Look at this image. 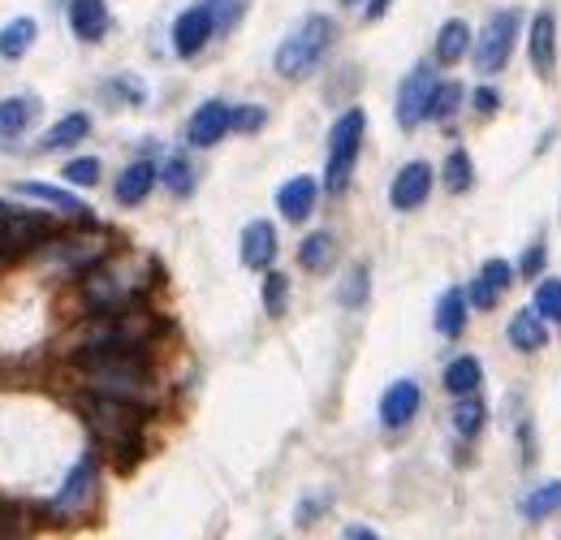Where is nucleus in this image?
Segmentation results:
<instances>
[{
  "instance_id": "1",
  "label": "nucleus",
  "mask_w": 561,
  "mask_h": 540,
  "mask_svg": "<svg viewBox=\"0 0 561 540\" xmlns=\"http://www.w3.org/2000/svg\"><path fill=\"white\" fill-rule=\"evenodd\" d=\"M147 286H151L147 260H100L83 277V299L100 316H121L134 308V299H143Z\"/></svg>"
},
{
  "instance_id": "2",
  "label": "nucleus",
  "mask_w": 561,
  "mask_h": 540,
  "mask_svg": "<svg viewBox=\"0 0 561 540\" xmlns=\"http://www.w3.org/2000/svg\"><path fill=\"white\" fill-rule=\"evenodd\" d=\"M333 39H337L333 17H325V13L303 17V22H298V26H294V31L281 39V48H277V57H272L277 74H281V79H290V83L312 79V74L320 70V61L329 57Z\"/></svg>"
},
{
  "instance_id": "3",
  "label": "nucleus",
  "mask_w": 561,
  "mask_h": 540,
  "mask_svg": "<svg viewBox=\"0 0 561 540\" xmlns=\"http://www.w3.org/2000/svg\"><path fill=\"white\" fill-rule=\"evenodd\" d=\"M83 420H87V429L96 432L105 445H112L117 458H121V445H134L143 424H147V407H143L138 398H121V394L96 389V394L83 398Z\"/></svg>"
},
{
  "instance_id": "4",
  "label": "nucleus",
  "mask_w": 561,
  "mask_h": 540,
  "mask_svg": "<svg viewBox=\"0 0 561 540\" xmlns=\"http://www.w3.org/2000/svg\"><path fill=\"white\" fill-rule=\"evenodd\" d=\"M363 130H367V112L363 108H345L329 130V160H325V191L341 195L354 178V160L363 152Z\"/></svg>"
},
{
  "instance_id": "5",
  "label": "nucleus",
  "mask_w": 561,
  "mask_h": 540,
  "mask_svg": "<svg viewBox=\"0 0 561 540\" xmlns=\"http://www.w3.org/2000/svg\"><path fill=\"white\" fill-rule=\"evenodd\" d=\"M57 233V225L44 213H26V208H0V264L31 255L39 242H48Z\"/></svg>"
},
{
  "instance_id": "6",
  "label": "nucleus",
  "mask_w": 561,
  "mask_h": 540,
  "mask_svg": "<svg viewBox=\"0 0 561 540\" xmlns=\"http://www.w3.org/2000/svg\"><path fill=\"white\" fill-rule=\"evenodd\" d=\"M519 22H523L519 9H501V13H492V17L484 22V31H479V39H475V65H479L484 74H497V70L510 65L514 39H519Z\"/></svg>"
},
{
  "instance_id": "7",
  "label": "nucleus",
  "mask_w": 561,
  "mask_h": 540,
  "mask_svg": "<svg viewBox=\"0 0 561 540\" xmlns=\"http://www.w3.org/2000/svg\"><path fill=\"white\" fill-rule=\"evenodd\" d=\"M105 255H109V238H105V233H87V229L65 233V238L52 233V238H48V251H44L48 268H57V273H87V268H96Z\"/></svg>"
},
{
  "instance_id": "8",
  "label": "nucleus",
  "mask_w": 561,
  "mask_h": 540,
  "mask_svg": "<svg viewBox=\"0 0 561 540\" xmlns=\"http://www.w3.org/2000/svg\"><path fill=\"white\" fill-rule=\"evenodd\" d=\"M212 31H221V26H217V9H212L208 0H204V4H191V9H182V13H178V22H173V52H178L182 61L199 57V52L208 48Z\"/></svg>"
},
{
  "instance_id": "9",
  "label": "nucleus",
  "mask_w": 561,
  "mask_h": 540,
  "mask_svg": "<svg viewBox=\"0 0 561 540\" xmlns=\"http://www.w3.org/2000/svg\"><path fill=\"white\" fill-rule=\"evenodd\" d=\"M432 96H437V74H432V65H415V70L402 79V87H398V125H402V130H415L419 121H428Z\"/></svg>"
},
{
  "instance_id": "10",
  "label": "nucleus",
  "mask_w": 561,
  "mask_h": 540,
  "mask_svg": "<svg viewBox=\"0 0 561 540\" xmlns=\"http://www.w3.org/2000/svg\"><path fill=\"white\" fill-rule=\"evenodd\" d=\"M229 130H233V108L224 100H204L186 121V143L191 147H217Z\"/></svg>"
},
{
  "instance_id": "11",
  "label": "nucleus",
  "mask_w": 561,
  "mask_h": 540,
  "mask_svg": "<svg viewBox=\"0 0 561 540\" xmlns=\"http://www.w3.org/2000/svg\"><path fill=\"white\" fill-rule=\"evenodd\" d=\"M428 195H432V165H428V160L402 165L398 178H393V187H389V204H393L398 213H415Z\"/></svg>"
},
{
  "instance_id": "12",
  "label": "nucleus",
  "mask_w": 561,
  "mask_h": 540,
  "mask_svg": "<svg viewBox=\"0 0 561 540\" xmlns=\"http://www.w3.org/2000/svg\"><path fill=\"white\" fill-rule=\"evenodd\" d=\"M527 52H532V70L540 79H553V70H558V17H553V9H540L532 17Z\"/></svg>"
},
{
  "instance_id": "13",
  "label": "nucleus",
  "mask_w": 561,
  "mask_h": 540,
  "mask_svg": "<svg viewBox=\"0 0 561 540\" xmlns=\"http://www.w3.org/2000/svg\"><path fill=\"white\" fill-rule=\"evenodd\" d=\"M419 403H424V389L415 381H393L380 398V424L389 432L406 429L415 416H419Z\"/></svg>"
},
{
  "instance_id": "14",
  "label": "nucleus",
  "mask_w": 561,
  "mask_h": 540,
  "mask_svg": "<svg viewBox=\"0 0 561 540\" xmlns=\"http://www.w3.org/2000/svg\"><path fill=\"white\" fill-rule=\"evenodd\" d=\"M96 480H100V471H96V458H92V454H83V458L74 463V471H70L65 489L57 493V511H65V515H78V511H87V506L96 502Z\"/></svg>"
},
{
  "instance_id": "15",
  "label": "nucleus",
  "mask_w": 561,
  "mask_h": 540,
  "mask_svg": "<svg viewBox=\"0 0 561 540\" xmlns=\"http://www.w3.org/2000/svg\"><path fill=\"white\" fill-rule=\"evenodd\" d=\"M316 200H320V182L307 178V173H298V178L281 182V191H277V213L285 216L290 225H303L307 216L316 213Z\"/></svg>"
},
{
  "instance_id": "16",
  "label": "nucleus",
  "mask_w": 561,
  "mask_h": 540,
  "mask_svg": "<svg viewBox=\"0 0 561 540\" xmlns=\"http://www.w3.org/2000/svg\"><path fill=\"white\" fill-rule=\"evenodd\" d=\"M156 178H160V169H156L151 160H130V165L117 173V204H121V208H138V204L151 195Z\"/></svg>"
},
{
  "instance_id": "17",
  "label": "nucleus",
  "mask_w": 561,
  "mask_h": 540,
  "mask_svg": "<svg viewBox=\"0 0 561 540\" xmlns=\"http://www.w3.org/2000/svg\"><path fill=\"white\" fill-rule=\"evenodd\" d=\"M272 260H277V229H272L268 220H251V225L242 229V268L259 273V268H268Z\"/></svg>"
},
{
  "instance_id": "18",
  "label": "nucleus",
  "mask_w": 561,
  "mask_h": 540,
  "mask_svg": "<svg viewBox=\"0 0 561 540\" xmlns=\"http://www.w3.org/2000/svg\"><path fill=\"white\" fill-rule=\"evenodd\" d=\"M109 4L105 0H70V31L83 44H100L109 35Z\"/></svg>"
},
{
  "instance_id": "19",
  "label": "nucleus",
  "mask_w": 561,
  "mask_h": 540,
  "mask_svg": "<svg viewBox=\"0 0 561 540\" xmlns=\"http://www.w3.org/2000/svg\"><path fill=\"white\" fill-rule=\"evenodd\" d=\"M545 316H540V312H536V308H532V312H514V316H510V328H505V333H510V346H514V350H527V355H532V350H545V346H549V328H545Z\"/></svg>"
},
{
  "instance_id": "20",
  "label": "nucleus",
  "mask_w": 561,
  "mask_h": 540,
  "mask_svg": "<svg viewBox=\"0 0 561 540\" xmlns=\"http://www.w3.org/2000/svg\"><path fill=\"white\" fill-rule=\"evenodd\" d=\"M35 112H39V100H35V96H4V100H0V139H4V143H9V139H22L26 125L35 121Z\"/></svg>"
},
{
  "instance_id": "21",
  "label": "nucleus",
  "mask_w": 561,
  "mask_h": 540,
  "mask_svg": "<svg viewBox=\"0 0 561 540\" xmlns=\"http://www.w3.org/2000/svg\"><path fill=\"white\" fill-rule=\"evenodd\" d=\"M17 195H31V200H39V204H52L57 213H65V216H92V208H87L83 200H74L70 191H61V187H52V182H17Z\"/></svg>"
},
{
  "instance_id": "22",
  "label": "nucleus",
  "mask_w": 561,
  "mask_h": 540,
  "mask_svg": "<svg viewBox=\"0 0 561 540\" xmlns=\"http://www.w3.org/2000/svg\"><path fill=\"white\" fill-rule=\"evenodd\" d=\"M87 134H92V117H87V112H70V117H61V121L39 139V147H44V152H61V147L83 143Z\"/></svg>"
},
{
  "instance_id": "23",
  "label": "nucleus",
  "mask_w": 561,
  "mask_h": 540,
  "mask_svg": "<svg viewBox=\"0 0 561 540\" xmlns=\"http://www.w3.org/2000/svg\"><path fill=\"white\" fill-rule=\"evenodd\" d=\"M466 312H471V299H466V290H446L441 299H437V333L441 337H458L462 328H466Z\"/></svg>"
},
{
  "instance_id": "24",
  "label": "nucleus",
  "mask_w": 561,
  "mask_h": 540,
  "mask_svg": "<svg viewBox=\"0 0 561 540\" xmlns=\"http://www.w3.org/2000/svg\"><path fill=\"white\" fill-rule=\"evenodd\" d=\"M449 416H453V432L471 441V436H479V429L488 424V403L479 394H458V403H453Z\"/></svg>"
},
{
  "instance_id": "25",
  "label": "nucleus",
  "mask_w": 561,
  "mask_h": 540,
  "mask_svg": "<svg viewBox=\"0 0 561 540\" xmlns=\"http://www.w3.org/2000/svg\"><path fill=\"white\" fill-rule=\"evenodd\" d=\"M466 52H471V22L449 17L446 26L437 31V61H441V65H453V61H462Z\"/></svg>"
},
{
  "instance_id": "26",
  "label": "nucleus",
  "mask_w": 561,
  "mask_h": 540,
  "mask_svg": "<svg viewBox=\"0 0 561 540\" xmlns=\"http://www.w3.org/2000/svg\"><path fill=\"white\" fill-rule=\"evenodd\" d=\"M337 260V242L329 229H316V233H307L303 238V247H298V264L307 268V273H329V264Z\"/></svg>"
},
{
  "instance_id": "27",
  "label": "nucleus",
  "mask_w": 561,
  "mask_h": 540,
  "mask_svg": "<svg viewBox=\"0 0 561 540\" xmlns=\"http://www.w3.org/2000/svg\"><path fill=\"white\" fill-rule=\"evenodd\" d=\"M479 381H484V368H479L475 355H458V359L446 363V389L453 398H458V394H475Z\"/></svg>"
},
{
  "instance_id": "28",
  "label": "nucleus",
  "mask_w": 561,
  "mask_h": 540,
  "mask_svg": "<svg viewBox=\"0 0 561 540\" xmlns=\"http://www.w3.org/2000/svg\"><path fill=\"white\" fill-rule=\"evenodd\" d=\"M558 511H561V480L540 484L536 493H527V497L519 502V515H523L527 524H540V519H549V515H558Z\"/></svg>"
},
{
  "instance_id": "29",
  "label": "nucleus",
  "mask_w": 561,
  "mask_h": 540,
  "mask_svg": "<svg viewBox=\"0 0 561 540\" xmlns=\"http://www.w3.org/2000/svg\"><path fill=\"white\" fill-rule=\"evenodd\" d=\"M35 35H39L35 17H13V22L0 31V57H4V61L26 57V52H31V44H35Z\"/></svg>"
},
{
  "instance_id": "30",
  "label": "nucleus",
  "mask_w": 561,
  "mask_h": 540,
  "mask_svg": "<svg viewBox=\"0 0 561 540\" xmlns=\"http://www.w3.org/2000/svg\"><path fill=\"white\" fill-rule=\"evenodd\" d=\"M160 182H164L178 200H186V195H191V187H195V165H191V156H182V152L164 156V165H160Z\"/></svg>"
},
{
  "instance_id": "31",
  "label": "nucleus",
  "mask_w": 561,
  "mask_h": 540,
  "mask_svg": "<svg viewBox=\"0 0 561 540\" xmlns=\"http://www.w3.org/2000/svg\"><path fill=\"white\" fill-rule=\"evenodd\" d=\"M441 182H446L449 195H466L471 187H475V165H471V156L462 152V147H453L446 156V169H441Z\"/></svg>"
},
{
  "instance_id": "32",
  "label": "nucleus",
  "mask_w": 561,
  "mask_h": 540,
  "mask_svg": "<svg viewBox=\"0 0 561 540\" xmlns=\"http://www.w3.org/2000/svg\"><path fill=\"white\" fill-rule=\"evenodd\" d=\"M367 290H371V273H367V264H354L350 273H345V281H341V308H363L367 303Z\"/></svg>"
},
{
  "instance_id": "33",
  "label": "nucleus",
  "mask_w": 561,
  "mask_h": 540,
  "mask_svg": "<svg viewBox=\"0 0 561 540\" xmlns=\"http://www.w3.org/2000/svg\"><path fill=\"white\" fill-rule=\"evenodd\" d=\"M549 324H561V277H545L536 286V303H532Z\"/></svg>"
},
{
  "instance_id": "34",
  "label": "nucleus",
  "mask_w": 561,
  "mask_h": 540,
  "mask_svg": "<svg viewBox=\"0 0 561 540\" xmlns=\"http://www.w3.org/2000/svg\"><path fill=\"white\" fill-rule=\"evenodd\" d=\"M462 83H437V96H432V108H428V117L432 121H449L458 108H462Z\"/></svg>"
},
{
  "instance_id": "35",
  "label": "nucleus",
  "mask_w": 561,
  "mask_h": 540,
  "mask_svg": "<svg viewBox=\"0 0 561 540\" xmlns=\"http://www.w3.org/2000/svg\"><path fill=\"white\" fill-rule=\"evenodd\" d=\"M285 303H290V277L268 273L264 277V312L268 316H285Z\"/></svg>"
},
{
  "instance_id": "36",
  "label": "nucleus",
  "mask_w": 561,
  "mask_h": 540,
  "mask_svg": "<svg viewBox=\"0 0 561 540\" xmlns=\"http://www.w3.org/2000/svg\"><path fill=\"white\" fill-rule=\"evenodd\" d=\"M65 182H74V187H96V182H100V160H96V156H74V160H65Z\"/></svg>"
},
{
  "instance_id": "37",
  "label": "nucleus",
  "mask_w": 561,
  "mask_h": 540,
  "mask_svg": "<svg viewBox=\"0 0 561 540\" xmlns=\"http://www.w3.org/2000/svg\"><path fill=\"white\" fill-rule=\"evenodd\" d=\"M479 281L501 299V295L510 290V281H514V268H510L505 260H488V264H484V273H479Z\"/></svg>"
},
{
  "instance_id": "38",
  "label": "nucleus",
  "mask_w": 561,
  "mask_h": 540,
  "mask_svg": "<svg viewBox=\"0 0 561 540\" xmlns=\"http://www.w3.org/2000/svg\"><path fill=\"white\" fill-rule=\"evenodd\" d=\"M264 121H268V108H264V105L233 108V130H237V134H255Z\"/></svg>"
},
{
  "instance_id": "39",
  "label": "nucleus",
  "mask_w": 561,
  "mask_h": 540,
  "mask_svg": "<svg viewBox=\"0 0 561 540\" xmlns=\"http://www.w3.org/2000/svg\"><path fill=\"white\" fill-rule=\"evenodd\" d=\"M545 260H549V247H545V238H536V242L523 251L519 273H523V277H540V273H545Z\"/></svg>"
},
{
  "instance_id": "40",
  "label": "nucleus",
  "mask_w": 561,
  "mask_h": 540,
  "mask_svg": "<svg viewBox=\"0 0 561 540\" xmlns=\"http://www.w3.org/2000/svg\"><path fill=\"white\" fill-rule=\"evenodd\" d=\"M212 9H217V26L221 31H229L237 17H242V9H246V0H208Z\"/></svg>"
},
{
  "instance_id": "41",
  "label": "nucleus",
  "mask_w": 561,
  "mask_h": 540,
  "mask_svg": "<svg viewBox=\"0 0 561 540\" xmlns=\"http://www.w3.org/2000/svg\"><path fill=\"white\" fill-rule=\"evenodd\" d=\"M466 299H471V308H479V312H488V308H497V295H492V290H488V286H484L479 277L471 281V290H466Z\"/></svg>"
},
{
  "instance_id": "42",
  "label": "nucleus",
  "mask_w": 561,
  "mask_h": 540,
  "mask_svg": "<svg viewBox=\"0 0 561 540\" xmlns=\"http://www.w3.org/2000/svg\"><path fill=\"white\" fill-rule=\"evenodd\" d=\"M497 105H501V96H497L492 87H479V92H475V108H479V112H492Z\"/></svg>"
},
{
  "instance_id": "43",
  "label": "nucleus",
  "mask_w": 561,
  "mask_h": 540,
  "mask_svg": "<svg viewBox=\"0 0 561 540\" xmlns=\"http://www.w3.org/2000/svg\"><path fill=\"white\" fill-rule=\"evenodd\" d=\"M9 532H17V515H13V511L0 502V537H9Z\"/></svg>"
},
{
  "instance_id": "44",
  "label": "nucleus",
  "mask_w": 561,
  "mask_h": 540,
  "mask_svg": "<svg viewBox=\"0 0 561 540\" xmlns=\"http://www.w3.org/2000/svg\"><path fill=\"white\" fill-rule=\"evenodd\" d=\"M389 4H393V0H371V4H367V22H376V17H380Z\"/></svg>"
},
{
  "instance_id": "45",
  "label": "nucleus",
  "mask_w": 561,
  "mask_h": 540,
  "mask_svg": "<svg viewBox=\"0 0 561 540\" xmlns=\"http://www.w3.org/2000/svg\"><path fill=\"white\" fill-rule=\"evenodd\" d=\"M345 4H363V0H345Z\"/></svg>"
}]
</instances>
